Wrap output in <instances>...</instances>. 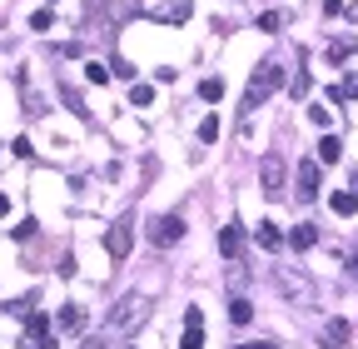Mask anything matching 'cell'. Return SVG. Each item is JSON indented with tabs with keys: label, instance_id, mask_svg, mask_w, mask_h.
Instances as JSON below:
<instances>
[{
	"label": "cell",
	"instance_id": "6da1fadb",
	"mask_svg": "<svg viewBox=\"0 0 358 349\" xmlns=\"http://www.w3.org/2000/svg\"><path fill=\"white\" fill-rule=\"evenodd\" d=\"M144 319H150V299H144L139 290H130V295H124L120 304H110V324H104V330L124 339V335H135Z\"/></svg>",
	"mask_w": 358,
	"mask_h": 349
},
{
	"label": "cell",
	"instance_id": "7a4b0ae2",
	"mask_svg": "<svg viewBox=\"0 0 358 349\" xmlns=\"http://www.w3.org/2000/svg\"><path fill=\"white\" fill-rule=\"evenodd\" d=\"M284 85V65H269V60H264V65H254V75H249V90H244V115H254L259 105H264V100L273 95V90H279Z\"/></svg>",
	"mask_w": 358,
	"mask_h": 349
},
{
	"label": "cell",
	"instance_id": "3957f363",
	"mask_svg": "<svg viewBox=\"0 0 358 349\" xmlns=\"http://www.w3.org/2000/svg\"><path fill=\"white\" fill-rule=\"evenodd\" d=\"M130 250H135V220L124 215V220H115L110 230H104V255L120 264V260H130Z\"/></svg>",
	"mask_w": 358,
	"mask_h": 349
},
{
	"label": "cell",
	"instance_id": "277c9868",
	"mask_svg": "<svg viewBox=\"0 0 358 349\" xmlns=\"http://www.w3.org/2000/svg\"><path fill=\"white\" fill-rule=\"evenodd\" d=\"M184 230H189V224H184L179 215H159V220L150 224V244L170 250V244H179V240H184Z\"/></svg>",
	"mask_w": 358,
	"mask_h": 349
},
{
	"label": "cell",
	"instance_id": "5b68a950",
	"mask_svg": "<svg viewBox=\"0 0 358 349\" xmlns=\"http://www.w3.org/2000/svg\"><path fill=\"white\" fill-rule=\"evenodd\" d=\"M319 184H324V165H319V160H304V165H299V200L313 204V200H319Z\"/></svg>",
	"mask_w": 358,
	"mask_h": 349
},
{
	"label": "cell",
	"instance_id": "8992f818",
	"mask_svg": "<svg viewBox=\"0 0 358 349\" xmlns=\"http://www.w3.org/2000/svg\"><path fill=\"white\" fill-rule=\"evenodd\" d=\"M189 15H194V0H164L150 10V20H159V25H184Z\"/></svg>",
	"mask_w": 358,
	"mask_h": 349
},
{
	"label": "cell",
	"instance_id": "52a82bcc",
	"mask_svg": "<svg viewBox=\"0 0 358 349\" xmlns=\"http://www.w3.org/2000/svg\"><path fill=\"white\" fill-rule=\"evenodd\" d=\"M219 250H224L229 264H239V260H244V224H239V220H229L224 230H219Z\"/></svg>",
	"mask_w": 358,
	"mask_h": 349
},
{
	"label": "cell",
	"instance_id": "ba28073f",
	"mask_svg": "<svg viewBox=\"0 0 358 349\" xmlns=\"http://www.w3.org/2000/svg\"><path fill=\"white\" fill-rule=\"evenodd\" d=\"M259 184H264V195H269V200L284 190V155H264V165H259Z\"/></svg>",
	"mask_w": 358,
	"mask_h": 349
},
{
	"label": "cell",
	"instance_id": "9c48e42d",
	"mask_svg": "<svg viewBox=\"0 0 358 349\" xmlns=\"http://www.w3.org/2000/svg\"><path fill=\"white\" fill-rule=\"evenodd\" d=\"M179 349H204V310H199V304L184 310V344Z\"/></svg>",
	"mask_w": 358,
	"mask_h": 349
},
{
	"label": "cell",
	"instance_id": "30bf717a",
	"mask_svg": "<svg viewBox=\"0 0 358 349\" xmlns=\"http://www.w3.org/2000/svg\"><path fill=\"white\" fill-rule=\"evenodd\" d=\"M348 335H353V324H348V319H328L319 339H324V349H344V344H348Z\"/></svg>",
	"mask_w": 358,
	"mask_h": 349
},
{
	"label": "cell",
	"instance_id": "8fae6325",
	"mask_svg": "<svg viewBox=\"0 0 358 349\" xmlns=\"http://www.w3.org/2000/svg\"><path fill=\"white\" fill-rule=\"evenodd\" d=\"M328 210L344 215V220L358 215V180H353V190H333V195H328Z\"/></svg>",
	"mask_w": 358,
	"mask_h": 349
},
{
	"label": "cell",
	"instance_id": "7c38bea8",
	"mask_svg": "<svg viewBox=\"0 0 358 349\" xmlns=\"http://www.w3.org/2000/svg\"><path fill=\"white\" fill-rule=\"evenodd\" d=\"M254 240L264 244V250H284V244H289V235H284L273 220H264V224H259V230H254Z\"/></svg>",
	"mask_w": 358,
	"mask_h": 349
},
{
	"label": "cell",
	"instance_id": "4fadbf2b",
	"mask_svg": "<svg viewBox=\"0 0 358 349\" xmlns=\"http://www.w3.org/2000/svg\"><path fill=\"white\" fill-rule=\"evenodd\" d=\"M55 319H60V330H65V335H85V310H80V304H65Z\"/></svg>",
	"mask_w": 358,
	"mask_h": 349
},
{
	"label": "cell",
	"instance_id": "5bb4252c",
	"mask_svg": "<svg viewBox=\"0 0 358 349\" xmlns=\"http://www.w3.org/2000/svg\"><path fill=\"white\" fill-rule=\"evenodd\" d=\"M313 244H319V230H313V224H293L289 230V250H313Z\"/></svg>",
	"mask_w": 358,
	"mask_h": 349
},
{
	"label": "cell",
	"instance_id": "9a60e30c",
	"mask_svg": "<svg viewBox=\"0 0 358 349\" xmlns=\"http://www.w3.org/2000/svg\"><path fill=\"white\" fill-rule=\"evenodd\" d=\"M339 160H344V140L339 135H324L319 140V165H339Z\"/></svg>",
	"mask_w": 358,
	"mask_h": 349
},
{
	"label": "cell",
	"instance_id": "2e32d148",
	"mask_svg": "<svg viewBox=\"0 0 358 349\" xmlns=\"http://www.w3.org/2000/svg\"><path fill=\"white\" fill-rule=\"evenodd\" d=\"M25 335H30L35 344H40V339H50V319L40 315V310H30V315H25Z\"/></svg>",
	"mask_w": 358,
	"mask_h": 349
},
{
	"label": "cell",
	"instance_id": "e0dca14e",
	"mask_svg": "<svg viewBox=\"0 0 358 349\" xmlns=\"http://www.w3.org/2000/svg\"><path fill=\"white\" fill-rule=\"evenodd\" d=\"M199 100H209V105H214V100H224V80H219V75L199 80Z\"/></svg>",
	"mask_w": 358,
	"mask_h": 349
},
{
	"label": "cell",
	"instance_id": "ac0fdd59",
	"mask_svg": "<svg viewBox=\"0 0 358 349\" xmlns=\"http://www.w3.org/2000/svg\"><path fill=\"white\" fill-rule=\"evenodd\" d=\"M130 105L150 110V105H155V85H144V80H135V90H130Z\"/></svg>",
	"mask_w": 358,
	"mask_h": 349
},
{
	"label": "cell",
	"instance_id": "d6986e66",
	"mask_svg": "<svg viewBox=\"0 0 358 349\" xmlns=\"http://www.w3.org/2000/svg\"><path fill=\"white\" fill-rule=\"evenodd\" d=\"M219 140V115H204L199 120V145H214Z\"/></svg>",
	"mask_w": 358,
	"mask_h": 349
},
{
	"label": "cell",
	"instance_id": "ffe728a7",
	"mask_svg": "<svg viewBox=\"0 0 358 349\" xmlns=\"http://www.w3.org/2000/svg\"><path fill=\"white\" fill-rule=\"evenodd\" d=\"M229 319H234V324H249V319H254V304H249V299H229Z\"/></svg>",
	"mask_w": 358,
	"mask_h": 349
},
{
	"label": "cell",
	"instance_id": "44dd1931",
	"mask_svg": "<svg viewBox=\"0 0 358 349\" xmlns=\"http://www.w3.org/2000/svg\"><path fill=\"white\" fill-rule=\"evenodd\" d=\"M50 25H55V10H50V6H40V10L30 15V30H40V35H45Z\"/></svg>",
	"mask_w": 358,
	"mask_h": 349
},
{
	"label": "cell",
	"instance_id": "7402d4cb",
	"mask_svg": "<svg viewBox=\"0 0 358 349\" xmlns=\"http://www.w3.org/2000/svg\"><path fill=\"white\" fill-rule=\"evenodd\" d=\"M85 80H90V85H110V65H100V60H90V65H85Z\"/></svg>",
	"mask_w": 358,
	"mask_h": 349
},
{
	"label": "cell",
	"instance_id": "603a6c76",
	"mask_svg": "<svg viewBox=\"0 0 358 349\" xmlns=\"http://www.w3.org/2000/svg\"><path fill=\"white\" fill-rule=\"evenodd\" d=\"M279 25H284V15H279V10H264V15H259V30H264V35H273Z\"/></svg>",
	"mask_w": 358,
	"mask_h": 349
},
{
	"label": "cell",
	"instance_id": "cb8c5ba5",
	"mask_svg": "<svg viewBox=\"0 0 358 349\" xmlns=\"http://www.w3.org/2000/svg\"><path fill=\"white\" fill-rule=\"evenodd\" d=\"M309 120H313L319 130H328V110H324V105H309Z\"/></svg>",
	"mask_w": 358,
	"mask_h": 349
},
{
	"label": "cell",
	"instance_id": "d4e9b609",
	"mask_svg": "<svg viewBox=\"0 0 358 349\" xmlns=\"http://www.w3.org/2000/svg\"><path fill=\"white\" fill-rule=\"evenodd\" d=\"M344 100H358V70H353V75L344 80Z\"/></svg>",
	"mask_w": 358,
	"mask_h": 349
},
{
	"label": "cell",
	"instance_id": "484cf974",
	"mask_svg": "<svg viewBox=\"0 0 358 349\" xmlns=\"http://www.w3.org/2000/svg\"><path fill=\"white\" fill-rule=\"evenodd\" d=\"M344 10V0H324V15H339Z\"/></svg>",
	"mask_w": 358,
	"mask_h": 349
},
{
	"label": "cell",
	"instance_id": "4316f807",
	"mask_svg": "<svg viewBox=\"0 0 358 349\" xmlns=\"http://www.w3.org/2000/svg\"><path fill=\"white\" fill-rule=\"evenodd\" d=\"M348 275H353V279H358V250H353V255H348Z\"/></svg>",
	"mask_w": 358,
	"mask_h": 349
},
{
	"label": "cell",
	"instance_id": "83f0119b",
	"mask_svg": "<svg viewBox=\"0 0 358 349\" xmlns=\"http://www.w3.org/2000/svg\"><path fill=\"white\" fill-rule=\"evenodd\" d=\"M80 349H110V344H104V339H85V344H80Z\"/></svg>",
	"mask_w": 358,
	"mask_h": 349
},
{
	"label": "cell",
	"instance_id": "f1b7e54d",
	"mask_svg": "<svg viewBox=\"0 0 358 349\" xmlns=\"http://www.w3.org/2000/svg\"><path fill=\"white\" fill-rule=\"evenodd\" d=\"M239 349H279V344H269V339H264V344H239Z\"/></svg>",
	"mask_w": 358,
	"mask_h": 349
},
{
	"label": "cell",
	"instance_id": "f546056e",
	"mask_svg": "<svg viewBox=\"0 0 358 349\" xmlns=\"http://www.w3.org/2000/svg\"><path fill=\"white\" fill-rule=\"evenodd\" d=\"M5 215H10V200H5V195H0V220H5Z\"/></svg>",
	"mask_w": 358,
	"mask_h": 349
},
{
	"label": "cell",
	"instance_id": "4dcf8cb0",
	"mask_svg": "<svg viewBox=\"0 0 358 349\" xmlns=\"http://www.w3.org/2000/svg\"><path fill=\"white\" fill-rule=\"evenodd\" d=\"M45 6H55V0H45Z\"/></svg>",
	"mask_w": 358,
	"mask_h": 349
},
{
	"label": "cell",
	"instance_id": "1f68e13d",
	"mask_svg": "<svg viewBox=\"0 0 358 349\" xmlns=\"http://www.w3.org/2000/svg\"><path fill=\"white\" fill-rule=\"evenodd\" d=\"M124 349H135V344H124Z\"/></svg>",
	"mask_w": 358,
	"mask_h": 349
}]
</instances>
